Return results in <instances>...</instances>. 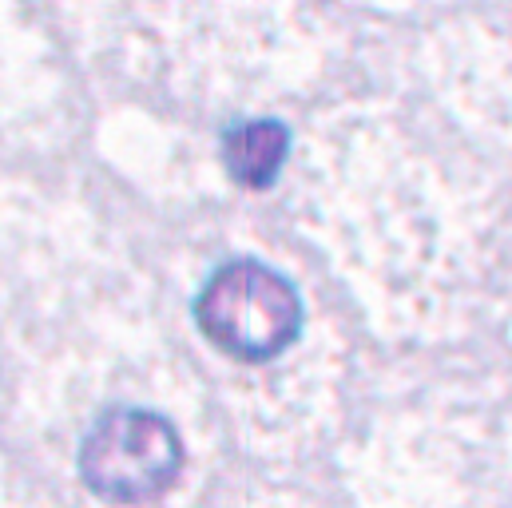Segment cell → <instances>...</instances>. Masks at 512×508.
Returning <instances> with one entry per match:
<instances>
[{"label": "cell", "instance_id": "obj_1", "mask_svg": "<svg viewBox=\"0 0 512 508\" xmlns=\"http://www.w3.org/2000/svg\"><path fill=\"white\" fill-rule=\"evenodd\" d=\"M195 318L219 350L243 362H266L298 338L302 306L294 286L278 270L239 258L211 274L199 294Z\"/></svg>", "mask_w": 512, "mask_h": 508}, {"label": "cell", "instance_id": "obj_2", "mask_svg": "<svg viewBox=\"0 0 512 508\" xmlns=\"http://www.w3.org/2000/svg\"><path fill=\"white\" fill-rule=\"evenodd\" d=\"M179 473V433L147 409H116L100 417L80 449V477L96 497L116 505L159 501L179 481Z\"/></svg>", "mask_w": 512, "mask_h": 508}, {"label": "cell", "instance_id": "obj_3", "mask_svg": "<svg viewBox=\"0 0 512 508\" xmlns=\"http://www.w3.org/2000/svg\"><path fill=\"white\" fill-rule=\"evenodd\" d=\"M290 151V131L278 120H251L227 131L223 139V159L227 171L239 187L262 191L274 183V175L282 171V159Z\"/></svg>", "mask_w": 512, "mask_h": 508}]
</instances>
